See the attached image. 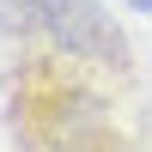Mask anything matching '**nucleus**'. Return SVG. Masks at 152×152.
Returning <instances> with one entry per match:
<instances>
[{
    "instance_id": "obj_1",
    "label": "nucleus",
    "mask_w": 152,
    "mask_h": 152,
    "mask_svg": "<svg viewBox=\"0 0 152 152\" xmlns=\"http://www.w3.org/2000/svg\"><path fill=\"white\" fill-rule=\"evenodd\" d=\"M146 85L116 79L97 61L55 43H6L0 128L31 152H104L146 140Z\"/></svg>"
},
{
    "instance_id": "obj_2",
    "label": "nucleus",
    "mask_w": 152,
    "mask_h": 152,
    "mask_svg": "<svg viewBox=\"0 0 152 152\" xmlns=\"http://www.w3.org/2000/svg\"><path fill=\"white\" fill-rule=\"evenodd\" d=\"M140 6H146V12H152V0H140Z\"/></svg>"
}]
</instances>
